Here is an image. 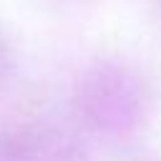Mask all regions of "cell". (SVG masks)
Listing matches in <instances>:
<instances>
[{
    "instance_id": "cell-1",
    "label": "cell",
    "mask_w": 161,
    "mask_h": 161,
    "mask_svg": "<svg viewBox=\"0 0 161 161\" xmlns=\"http://www.w3.org/2000/svg\"><path fill=\"white\" fill-rule=\"evenodd\" d=\"M8 68H10V55H8V50H5V45L0 43V83H3V78H5V73H8Z\"/></svg>"
}]
</instances>
